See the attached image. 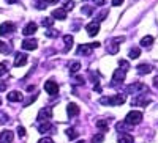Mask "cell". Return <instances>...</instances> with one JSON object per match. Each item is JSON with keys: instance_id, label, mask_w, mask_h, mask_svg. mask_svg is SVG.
I'll list each match as a JSON object with an SVG mask.
<instances>
[{"instance_id": "17", "label": "cell", "mask_w": 158, "mask_h": 143, "mask_svg": "<svg viewBox=\"0 0 158 143\" xmlns=\"http://www.w3.org/2000/svg\"><path fill=\"white\" fill-rule=\"evenodd\" d=\"M6 99H8L10 102H18V101H22V93H21V91H11V93H8Z\"/></svg>"}, {"instance_id": "41", "label": "cell", "mask_w": 158, "mask_h": 143, "mask_svg": "<svg viewBox=\"0 0 158 143\" xmlns=\"http://www.w3.org/2000/svg\"><path fill=\"white\" fill-rule=\"evenodd\" d=\"M6 90V83L5 82H0V91H5Z\"/></svg>"}, {"instance_id": "37", "label": "cell", "mask_w": 158, "mask_h": 143, "mask_svg": "<svg viewBox=\"0 0 158 143\" xmlns=\"http://www.w3.org/2000/svg\"><path fill=\"white\" fill-rule=\"evenodd\" d=\"M38 143H54V140H52V138H49V137H43V138L40 140Z\"/></svg>"}, {"instance_id": "30", "label": "cell", "mask_w": 158, "mask_h": 143, "mask_svg": "<svg viewBox=\"0 0 158 143\" xmlns=\"http://www.w3.org/2000/svg\"><path fill=\"white\" fill-rule=\"evenodd\" d=\"M118 66H120V69H128L130 68V64H128V61L127 60H118Z\"/></svg>"}, {"instance_id": "7", "label": "cell", "mask_w": 158, "mask_h": 143, "mask_svg": "<svg viewBox=\"0 0 158 143\" xmlns=\"http://www.w3.org/2000/svg\"><path fill=\"white\" fill-rule=\"evenodd\" d=\"M85 30H87V33H89V36H95L98 32H100V22H90V24H87V27H85Z\"/></svg>"}, {"instance_id": "36", "label": "cell", "mask_w": 158, "mask_h": 143, "mask_svg": "<svg viewBox=\"0 0 158 143\" xmlns=\"http://www.w3.org/2000/svg\"><path fill=\"white\" fill-rule=\"evenodd\" d=\"M18 135L19 137H25V129L22 126H18Z\"/></svg>"}, {"instance_id": "44", "label": "cell", "mask_w": 158, "mask_h": 143, "mask_svg": "<svg viewBox=\"0 0 158 143\" xmlns=\"http://www.w3.org/2000/svg\"><path fill=\"white\" fill-rule=\"evenodd\" d=\"M76 143H85L84 140H79V141H76Z\"/></svg>"}, {"instance_id": "1", "label": "cell", "mask_w": 158, "mask_h": 143, "mask_svg": "<svg viewBox=\"0 0 158 143\" xmlns=\"http://www.w3.org/2000/svg\"><path fill=\"white\" fill-rule=\"evenodd\" d=\"M103 106H120L125 102V96L123 95H115V96H109V98H103L100 101Z\"/></svg>"}, {"instance_id": "22", "label": "cell", "mask_w": 158, "mask_h": 143, "mask_svg": "<svg viewBox=\"0 0 158 143\" xmlns=\"http://www.w3.org/2000/svg\"><path fill=\"white\" fill-rule=\"evenodd\" d=\"M138 71L139 74H149L152 71V66L150 64H141V66H138Z\"/></svg>"}, {"instance_id": "10", "label": "cell", "mask_w": 158, "mask_h": 143, "mask_svg": "<svg viewBox=\"0 0 158 143\" xmlns=\"http://www.w3.org/2000/svg\"><path fill=\"white\" fill-rule=\"evenodd\" d=\"M67 112H68V116H70V118H73V116H77L81 110H79V106H77V104L70 102L68 106H67Z\"/></svg>"}, {"instance_id": "28", "label": "cell", "mask_w": 158, "mask_h": 143, "mask_svg": "<svg viewBox=\"0 0 158 143\" xmlns=\"http://www.w3.org/2000/svg\"><path fill=\"white\" fill-rule=\"evenodd\" d=\"M79 69H81V63H79V61H76V63H73L71 64V66H70V72H77Z\"/></svg>"}, {"instance_id": "5", "label": "cell", "mask_w": 158, "mask_h": 143, "mask_svg": "<svg viewBox=\"0 0 158 143\" xmlns=\"http://www.w3.org/2000/svg\"><path fill=\"white\" fill-rule=\"evenodd\" d=\"M15 30H16V25L13 22H3L2 25H0V35L2 36H6V35L13 33Z\"/></svg>"}, {"instance_id": "4", "label": "cell", "mask_w": 158, "mask_h": 143, "mask_svg": "<svg viewBox=\"0 0 158 143\" xmlns=\"http://www.w3.org/2000/svg\"><path fill=\"white\" fill-rule=\"evenodd\" d=\"M95 47H100V43H92V44H81L77 49V54L79 55H89L92 54V50Z\"/></svg>"}, {"instance_id": "31", "label": "cell", "mask_w": 158, "mask_h": 143, "mask_svg": "<svg viewBox=\"0 0 158 143\" xmlns=\"http://www.w3.org/2000/svg\"><path fill=\"white\" fill-rule=\"evenodd\" d=\"M73 6H74V2H73V0H65V6H63V8L67 10V11L71 10Z\"/></svg>"}, {"instance_id": "25", "label": "cell", "mask_w": 158, "mask_h": 143, "mask_svg": "<svg viewBox=\"0 0 158 143\" xmlns=\"http://www.w3.org/2000/svg\"><path fill=\"white\" fill-rule=\"evenodd\" d=\"M67 135H68V138H70V140H74V138L77 137V132H76V129H73V127L67 129Z\"/></svg>"}, {"instance_id": "40", "label": "cell", "mask_w": 158, "mask_h": 143, "mask_svg": "<svg viewBox=\"0 0 158 143\" xmlns=\"http://www.w3.org/2000/svg\"><path fill=\"white\" fill-rule=\"evenodd\" d=\"M94 2H95V5L101 6V5H104V3H106V0H94Z\"/></svg>"}, {"instance_id": "15", "label": "cell", "mask_w": 158, "mask_h": 143, "mask_svg": "<svg viewBox=\"0 0 158 143\" xmlns=\"http://www.w3.org/2000/svg\"><path fill=\"white\" fill-rule=\"evenodd\" d=\"M51 116H52V110H51L49 107H46V109H41V110L38 112V121H41L43 118H44V120H49Z\"/></svg>"}, {"instance_id": "27", "label": "cell", "mask_w": 158, "mask_h": 143, "mask_svg": "<svg viewBox=\"0 0 158 143\" xmlns=\"http://www.w3.org/2000/svg\"><path fill=\"white\" fill-rule=\"evenodd\" d=\"M103 140H104L103 134H97V135L92 137V143H103Z\"/></svg>"}, {"instance_id": "26", "label": "cell", "mask_w": 158, "mask_h": 143, "mask_svg": "<svg viewBox=\"0 0 158 143\" xmlns=\"http://www.w3.org/2000/svg\"><path fill=\"white\" fill-rule=\"evenodd\" d=\"M128 55H130V58H138V57L141 55V50H139L138 47H135V49H131V50H130V54H128Z\"/></svg>"}, {"instance_id": "6", "label": "cell", "mask_w": 158, "mask_h": 143, "mask_svg": "<svg viewBox=\"0 0 158 143\" xmlns=\"http://www.w3.org/2000/svg\"><path fill=\"white\" fill-rule=\"evenodd\" d=\"M44 90H46V91H48L49 95L54 96V95H57V93H59V85H57L54 80H48V82L44 83Z\"/></svg>"}, {"instance_id": "29", "label": "cell", "mask_w": 158, "mask_h": 143, "mask_svg": "<svg viewBox=\"0 0 158 143\" xmlns=\"http://www.w3.org/2000/svg\"><path fill=\"white\" fill-rule=\"evenodd\" d=\"M8 72V64L6 63H0V77L5 75Z\"/></svg>"}, {"instance_id": "16", "label": "cell", "mask_w": 158, "mask_h": 143, "mask_svg": "<svg viewBox=\"0 0 158 143\" xmlns=\"http://www.w3.org/2000/svg\"><path fill=\"white\" fill-rule=\"evenodd\" d=\"M36 24L35 22H30V24H27L25 25V29L22 30V35H25V36H30V35H33L35 32H36Z\"/></svg>"}, {"instance_id": "24", "label": "cell", "mask_w": 158, "mask_h": 143, "mask_svg": "<svg viewBox=\"0 0 158 143\" xmlns=\"http://www.w3.org/2000/svg\"><path fill=\"white\" fill-rule=\"evenodd\" d=\"M63 41H65V44H67V49H70L73 46V36L71 35H65L63 36Z\"/></svg>"}, {"instance_id": "9", "label": "cell", "mask_w": 158, "mask_h": 143, "mask_svg": "<svg viewBox=\"0 0 158 143\" xmlns=\"http://www.w3.org/2000/svg\"><path fill=\"white\" fill-rule=\"evenodd\" d=\"M125 41V38L123 36H117V38H114V41H112V44L109 46V49H108V52H109V54H117V50H118V47H117V44L118 43H123Z\"/></svg>"}, {"instance_id": "34", "label": "cell", "mask_w": 158, "mask_h": 143, "mask_svg": "<svg viewBox=\"0 0 158 143\" xmlns=\"http://www.w3.org/2000/svg\"><path fill=\"white\" fill-rule=\"evenodd\" d=\"M8 120H10V118H8V115H5V113H2V112H0V123H2V124H5Z\"/></svg>"}, {"instance_id": "38", "label": "cell", "mask_w": 158, "mask_h": 143, "mask_svg": "<svg viewBox=\"0 0 158 143\" xmlns=\"http://www.w3.org/2000/svg\"><path fill=\"white\" fill-rule=\"evenodd\" d=\"M46 35H48V36H49V38H54V36H57V35H59V33H57V32H56V30H49V32H48V33H46Z\"/></svg>"}, {"instance_id": "21", "label": "cell", "mask_w": 158, "mask_h": 143, "mask_svg": "<svg viewBox=\"0 0 158 143\" xmlns=\"http://www.w3.org/2000/svg\"><path fill=\"white\" fill-rule=\"evenodd\" d=\"M51 129H52L51 123H44V124H40V126H38V131L41 132V134H46V132H49Z\"/></svg>"}, {"instance_id": "32", "label": "cell", "mask_w": 158, "mask_h": 143, "mask_svg": "<svg viewBox=\"0 0 158 143\" xmlns=\"http://www.w3.org/2000/svg\"><path fill=\"white\" fill-rule=\"evenodd\" d=\"M36 96H38V95H35V96H32V98H29V99H25V101H24V107H27V106H30L32 102H35Z\"/></svg>"}, {"instance_id": "43", "label": "cell", "mask_w": 158, "mask_h": 143, "mask_svg": "<svg viewBox=\"0 0 158 143\" xmlns=\"http://www.w3.org/2000/svg\"><path fill=\"white\" fill-rule=\"evenodd\" d=\"M8 3H16V2H19V0H6Z\"/></svg>"}, {"instance_id": "20", "label": "cell", "mask_w": 158, "mask_h": 143, "mask_svg": "<svg viewBox=\"0 0 158 143\" xmlns=\"http://www.w3.org/2000/svg\"><path fill=\"white\" fill-rule=\"evenodd\" d=\"M152 44H153V38H152L150 35L144 36L142 40H141V46H142V47H150Z\"/></svg>"}, {"instance_id": "3", "label": "cell", "mask_w": 158, "mask_h": 143, "mask_svg": "<svg viewBox=\"0 0 158 143\" xmlns=\"http://www.w3.org/2000/svg\"><path fill=\"white\" fill-rule=\"evenodd\" d=\"M127 77V72L125 69H117L114 71V75H112V80H111V87H117L118 83H122Z\"/></svg>"}, {"instance_id": "23", "label": "cell", "mask_w": 158, "mask_h": 143, "mask_svg": "<svg viewBox=\"0 0 158 143\" xmlns=\"http://www.w3.org/2000/svg\"><path fill=\"white\" fill-rule=\"evenodd\" d=\"M97 127L101 129V131H108V129H109V124H108V121L100 120V121H97Z\"/></svg>"}, {"instance_id": "12", "label": "cell", "mask_w": 158, "mask_h": 143, "mask_svg": "<svg viewBox=\"0 0 158 143\" xmlns=\"http://www.w3.org/2000/svg\"><path fill=\"white\" fill-rule=\"evenodd\" d=\"M128 93H136V91H147V87L144 83H135V85H130L127 88Z\"/></svg>"}, {"instance_id": "45", "label": "cell", "mask_w": 158, "mask_h": 143, "mask_svg": "<svg viewBox=\"0 0 158 143\" xmlns=\"http://www.w3.org/2000/svg\"><path fill=\"white\" fill-rule=\"evenodd\" d=\"M0 47H3V44H2V41H0Z\"/></svg>"}, {"instance_id": "18", "label": "cell", "mask_w": 158, "mask_h": 143, "mask_svg": "<svg viewBox=\"0 0 158 143\" xmlns=\"http://www.w3.org/2000/svg\"><path fill=\"white\" fill-rule=\"evenodd\" d=\"M149 99H144L142 96H138L136 99H133L131 101V104H133V106H142V107H146V106H149Z\"/></svg>"}, {"instance_id": "39", "label": "cell", "mask_w": 158, "mask_h": 143, "mask_svg": "<svg viewBox=\"0 0 158 143\" xmlns=\"http://www.w3.org/2000/svg\"><path fill=\"white\" fill-rule=\"evenodd\" d=\"M123 3V0H112V5L114 6H118V5H122Z\"/></svg>"}, {"instance_id": "13", "label": "cell", "mask_w": 158, "mask_h": 143, "mask_svg": "<svg viewBox=\"0 0 158 143\" xmlns=\"http://www.w3.org/2000/svg\"><path fill=\"white\" fill-rule=\"evenodd\" d=\"M13 138H15V135H13L11 131H3L0 134V143H11Z\"/></svg>"}, {"instance_id": "8", "label": "cell", "mask_w": 158, "mask_h": 143, "mask_svg": "<svg viewBox=\"0 0 158 143\" xmlns=\"http://www.w3.org/2000/svg\"><path fill=\"white\" fill-rule=\"evenodd\" d=\"M36 46H38L36 40H32V38H25L22 41V49H25V50H35Z\"/></svg>"}, {"instance_id": "35", "label": "cell", "mask_w": 158, "mask_h": 143, "mask_svg": "<svg viewBox=\"0 0 158 143\" xmlns=\"http://www.w3.org/2000/svg\"><path fill=\"white\" fill-rule=\"evenodd\" d=\"M82 13L85 16H90L92 14V6H82Z\"/></svg>"}, {"instance_id": "19", "label": "cell", "mask_w": 158, "mask_h": 143, "mask_svg": "<svg viewBox=\"0 0 158 143\" xmlns=\"http://www.w3.org/2000/svg\"><path fill=\"white\" fill-rule=\"evenodd\" d=\"M133 141L135 138L130 134H120V137H118V143H133Z\"/></svg>"}, {"instance_id": "33", "label": "cell", "mask_w": 158, "mask_h": 143, "mask_svg": "<svg viewBox=\"0 0 158 143\" xmlns=\"http://www.w3.org/2000/svg\"><path fill=\"white\" fill-rule=\"evenodd\" d=\"M43 25H44V27H52V25H54V22H52V17H46V19L43 21Z\"/></svg>"}, {"instance_id": "11", "label": "cell", "mask_w": 158, "mask_h": 143, "mask_svg": "<svg viewBox=\"0 0 158 143\" xmlns=\"http://www.w3.org/2000/svg\"><path fill=\"white\" fill-rule=\"evenodd\" d=\"M52 17L59 19V21H65V19H67V10H65V8L54 10V11H52Z\"/></svg>"}, {"instance_id": "2", "label": "cell", "mask_w": 158, "mask_h": 143, "mask_svg": "<svg viewBox=\"0 0 158 143\" xmlns=\"http://www.w3.org/2000/svg\"><path fill=\"white\" fill-rule=\"evenodd\" d=\"M142 121V113L138 112V110H131L128 115H127V118H125V123H128L130 126H136Z\"/></svg>"}, {"instance_id": "14", "label": "cell", "mask_w": 158, "mask_h": 143, "mask_svg": "<svg viewBox=\"0 0 158 143\" xmlns=\"http://www.w3.org/2000/svg\"><path fill=\"white\" fill-rule=\"evenodd\" d=\"M27 55L25 54H16V58H15V66L19 68V66H24L25 63H27Z\"/></svg>"}, {"instance_id": "42", "label": "cell", "mask_w": 158, "mask_h": 143, "mask_svg": "<svg viewBox=\"0 0 158 143\" xmlns=\"http://www.w3.org/2000/svg\"><path fill=\"white\" fill-rule=\"evenodd\" d=\"M44 2H46L48 5H51V3H57V2H59V0H44Z\"/></svg>"}]
</instances>
